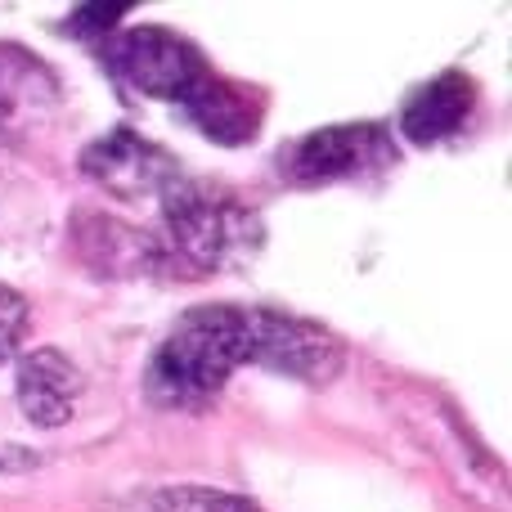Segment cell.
I'll return each mask as SVG.
<instances>
[{"mask_svg": "<svg viewBox=\"0 0 512 512\" xmlns=\"http://www.w3.org/2000/svg\"><path fill=\"white\" fill-rule=\"evenodd\" d=\"M243 369V310L198 306L171 324L144 369V396L162 409H198Z\"/></svg>", "mask_w": 512, "mask_h": 512, "instance_id": "cell-1", "label": "cell"}, {"mask_svg": "<svg viewBox=\"0 0 512 512\" xmlns=\"http://www.w3.org/2000/svg\"><path fill=\"white\" fill-rule=\"evenodd\" d=\"M158 203L176 252L198 270H243L265 248V221L225 185L180 176Z\"/></svg>", "mask_w": 512, "mask_h": 512, "instance_id": "cell-2", "label": "cell"}, {"mask_svg": "<svg viewBox=\"0 0 512 512\" xmlns=\"http://www.w3.org/2000/svg\"><path fill=\"white\" fill-rule=\"evenodd\" d=\"M108 68L122 86H131L144 99H167V104H185L207 77V59L189 36H180L167 23H144L113 32L108 45Z\"/></svg>", "mask_w": 512, "mask_h": 512, "instance_id": "cell-3", "label": "cell"}, {"mask_svg": "<svg viewBox=\"0 0 512 512\" xmlns=\"http://www.w3.org/2000/svg\"><path fill=\"white\" fill-rule=\"evenodd\" d=\"M243 364H261L306 387H324L342 373L346 351L342 337L315 319L283 310H243Z\"/></svg>", "mask_w": 512, "mask_h": 512, "instance_id": "cell-4", "label": "cell"}, {"mask_svg": "<svg viewBox=\"0 0 512 512\" xmlns=\"http://www.w3.org/2000/svg\"><path fill=\"white\" fill-rule=\"evenodd\" d=\"M396 162V140L378 122H342L306 131L301 140L283 144L274 171L288 185H337V180H360Z\"/></svg>", "mask_w": 512, "mask_h": 512, "instance_id": "cell-5", "label": "cell"}, {"mask_svg": "<svg viewBox=\"0 0 512 512\" xmlns=\"http://www.w3.org/2000/svg\"><path fill=\"white\" fill-rule=\"evenodd\" d=\"M77 162L104 194L122 198V203L162 198L180 176H185L180 162L171 158L162 144L144 140V135L131 131V126H117V131H104L99 140H90Z\"/></svg>", "mask_w": 512, "mask_h": 512, "instance_id": "cell-6", "label": "cell"}, {"mask_svg": "<svg viewBox=\"0 0 512 512\" xmlns=\"http://www.w3.org/2000/svg\"><path fill=\"white\" fill-rule=\"evenodd\" d=\"M472 108H477V86L468 72H441L409 90V99L400 104V135L418 149L441 144L468 126Z\"/></svg>", "mask_w": 512, "mask_h": 512, "instance_id": "cell-7", "label": "cell"}, {"mask_svg": "<svg viewBox=\"0 0 512 512\" xmlns=\"http://www.w3.org/2000/svg\"><path fill=\"white\" fill-rule=\"evenodd\" d=\"M81 400V369L59 351H27L18 360V409L32 427H63Z\"/></svg>", "mask_w": 512, "mask_h": 512, "instance_id": "cell-8", "label": "cell"}, {"mask_svg": "<svg viewBox=\"0 0 512 512\" xmlns=\"http://www.w3.org/2000/svg\"><path fill=\"white\" fill-rule=\"evenodd\" d=\"M185 113L212 144H248L265 117V99L252 86L207 72L194 95L185 99Z\"/></svg>", "mask_w": 512, "mask_h": 512, "instance_id": "cell-9", "label": "cell"}, {"mask_svg": "<svg viewBox=\"0 0 512 512\" xmlns=\"http://www.w3.org/2000/svg\"><path fill=\"white\" fill-rule=\"evenodd\" d=\"M81 252L99 274H144L158 265V248H153L149 234L131 230L122 221H108V216L81 225Z\"/></svg>", "mask_w": 512, "mask_h": 512, "instance_id": "cell-10", "label": "cell"}, {"mask_svg": "<svg viewBox=\"0 0 512 512\" xmlns=\"http://www.w3.org/2000/svg\"><path fill=\"white\" fill-rule=\"evenodd\" d=\"M59 95L54 77L18 45H0V122L14 126L23 117L45 113V104Z\"/></svg>", "mask_w": 512, "mask_h": 512, "instance_id": "cell-11", "label": "cell"}, {"mask_svg": "<svg viewBox=\"0 0 512 512\" xmlns=\"http://www.w3.org/2000/svg\"><path fill=\"white\" fill-rule=\"evenodd\" d=\"M140 512H261L248 495L216 486H162L140 499Z\"/></svg>", "mask_w": 512, "mask_h": 512, "instance_id": "cell-12", "label": "cell"}, {"mask_svg": "<svg viewBox=\"0 0 512 512\" xmlns=\"http://www.w3.org/2000/svg\"><path fill=\"white\" fill-rule=\"evenodd\" d=\"M27 297L18 288H9V283H0V364L9 360V355L23 346L27 337Z\"/></svg>", "mask_w": 512, "mask_h": 512, "instance_id": "cell-13", "label": "cell"}, {"mask_svg": "<svg viewBox=\"0 0 512 512\" xmlns=\"http://www.w3.org/2000/svg\"><path fill=\"white\" fill-rule=\"evenodd\" d=\"M126 18V5H81L77 14L68 18L72 36H108L117 32V23Z\"/></svg>", "mask_w": 512, "mask_h": 512, "instance_id": "cell-14", "label": "cell"}]
</instances>
